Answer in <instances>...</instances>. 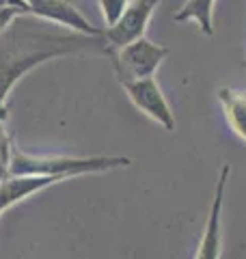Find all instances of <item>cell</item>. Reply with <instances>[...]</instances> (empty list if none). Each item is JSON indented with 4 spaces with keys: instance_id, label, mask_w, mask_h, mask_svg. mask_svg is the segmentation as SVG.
Returning a JSON list of instances; mask_svg holds the SVG:
<instances>
[{
    "instance_id": "1",
    "label": "cell",
    "mask_w": 246,
    "mask_h": 259,
    "mask_svg": "<svg viewBox=\"0 0 246 259\" xmlns=\"http://www.w3.org/2000/svg\"><path fill=\"white\" fill-rule=\"evenodd\" d=\"M106 54L104 37H89L80 32H48L41 28H32L28 24H20L15 20L7 30L0 32V115L7 117V95L11 93L13 84L28 74L32 67L71 54Z\"/></svg>"
},
{
    "instance_id": "2",
    "label": "cell",
    "mask_w": 246,
    "mask_h": 259,
    "mask_svg": "<svg viewBox=\"0 0 246 259\" xmlns=\"http://www.w3.org/2000/svg\"><path fill=\"white\" fill-rule=\"evenodd\" d=\"M132 164L128 156H89V158H69V156H30L24 151H13L11 175H44L65 182L78 175L108 173Z\"/></svg>"
},
{
    "instance_id": "3",
    "label": "cell",
    "mask_w": 246,
    "mask_h": 259,
    "mask_svg": "<svg viewBox=\"0 0 246 259\" xmlns=\"http://www.w3.org/2000/svg\"><path fill=\"white\" fill-rule=\"evenodd\" d=\"M169 48L153 44L147 37L130 44L126 48L108 52V59L112 61V69L117 76L119 84L130 82V80H141V78H153L162 61L169 56Z\"/></svg>"
},
{
    "instance_id": "4",
    "label": "cell",
    "mask_w": 246,
    "mask_h": 259,
    "mask_svg": "<svg viewBox=\"0 0 246 259\" xmlns=\"http://www.w3.org/2000/svg\"><path fill=\"white\" fill-rule=\"evenodd\" d=\"M158 5H160V0H132L121 18L112 26H106L102 30L106 50L112 52V50H119V48H126L130 44L138 41V39H143L153 11L158 9ZM108 52H106V56H108Z\"/></svg>"
},
{
    "instance_id": "5",
    "label": "cell",
    "mask_w": 246,
    "mask_h": 259,
    "mask_svg": "<svg viewBox=\"0 0 246 259\" xmlns=\"http://www.w3.org/2000/svg\"><path fill=\"white\" fill-rule=\"evenodd\" d=\"M123 91L128 93L130 102L149 117L158 125H162L167 132H175V112L171 110L167 97H164L160 84L153 78H141V80H130L123 82Z\"/></svg>"
},
{
    "instance_id": "6",
    "label": "cell",
    "mask_w": 246,
    "mask_h": 259,
    "mask_svg": "<svg viewBox=\"0 0 246 259\" xmlns=\"http://www.w3.org/2000/svg\"><path fill=\"white\" fill-rule=\"evenodd\" d=\"M229 175H231V164L225 162V164L220 166L218 180L214 186V197H212L208 221H205L203 236H201L194 259H220V248H223V207H225Z\"/></svg>"
},
{
    "instance_id": "7",
    "label": "cell",
    "mask_w": 246,
    "mask_h": 259,
    "mask_svg": "<svg viewBox=\"0 0 246 259\" xmlns=\"http://www.w3.org/2000/svg\"><path fill=\"white\" fill-rule=\"evenodd\" d=\"M26 3H28V15L59 24V26L67 28L71 32H80V35H89V37H102L104 28H97L95 24L89 22L80 13V9H76L69 0H26Z\"/></svg>"
},
{
    "instance_id": "8",
    "label": "cell",
    "mask_w": 246,
    "mask_h": 259,
    "mask_svg": "<svg viewBox=\"0 0 246 259\" xmlns=\"http://www.w3.org/2000/svg\"><path fill=\"white\" fill-rule=\"evenodd\" d=\"M52 184H59L54 177H44V175H9L0 182V214L7 212L15 203L28 199L30 194L41 192L44 188Z\"/></svg>"
},
{
    "instance_id": "9",
    "label": "cell",
    "mask_w": 246,
    "mask_h": 259,
    "mask_svg": "<svg viewBox=\"0 0 246 259\" xmlns=\"http://www.w3.org/2000/svg\"><path fill=\"white\" fill-rule=\"evenodd\" d=\"M216 95L231 132L246 145V91L233 87H220Z\"/></svg>"
},
{
    "instance_id": "10",
    "label": "cell",
    "mask_w": 246,
    "mask_h": 259,
    "mask_svg": "<svg viewBox=\"0 0 246 259\" xmlns=\"http://www.w3.org/2000/svg\"><path fill=\"white\" fill-rule=\"evenodd\" d=\"M214 7L216 0H186L173 13V20L194 22L205 37H214Z\"/></svg>"
},
{
    "instance_id": "11",
    "label": "cell",
    "mask_w": 246,
    "mask_h": 259,
    "mask_svg": "<svg viewBox=\"0 0 246 259\" xmlns=\"http://www.w3.org/2000/svg\"><path fill=\"white\" fill-rule=\"evenodd\" d=\"M5 115H0V182L5 177L11 175V158H13V147H11V139L7 134V127H5Z\"/></svg>"
},
{
    "instance_id": "12",
    "label": "cell",
    "mask_w": 246,
    "mask_h": 259,
    "mask_svg": "<svg viewBox=\"0 0 246 259\" xmlns=\"http://www.w3.org/2000/svg\"><path fill=\"white\" fill-rule=\"evenodd\" d=\"M97 5H100V9H102L106 26H112L123 15V11L128 9L130 0H97Z\"/></svg>"
}]
</instances>
